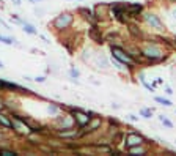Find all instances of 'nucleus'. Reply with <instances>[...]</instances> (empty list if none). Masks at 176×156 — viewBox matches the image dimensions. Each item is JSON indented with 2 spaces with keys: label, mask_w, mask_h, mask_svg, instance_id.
I'll return each instance as SVG.
<instances>
[{
  "label": "nucleus",
  "mask_w": 176,
  "mask_h": 156,
  "mask_svg": "<svg viewBox=\"0 0 176 156\" xmlns=\"http://www.w3.org/2000/svg\"><path fill=\"white\" fill-rule=\"evenodd\" d=\"M112 55L115 59H118L121 63H126V65H129V66H134L135 62L131 59V55L128 54V52H124L121 47H116V46H112Z\"/></svg>",
  "instance_id": "1"
},
{
  "label": "nucleus",
  "mask_w": 176,
  "mask_h": 156,
  "mask_svg": "<svg viewBox=\"0 0 176 156\" xmlns=\"http://www.w3.org/2000/svg\"><path fill=\"white\" fill-rule=\"evenodd\" d=\"M143 54H145L148 59H151V60H162V59H164L162 50H160L156 44H149V46H146V49L143 50Z\"/></svg>",
  "instance_id": "2"
},
{
  "label": "nucleus",
  "mask_w": 176,
  "mask_h": 156,
  "mask_svg": "<svg viewBox=\"0 0 176 156\" xmlns=\"http://www.w3.org/2000/svg\"><path fill=\"white\" fill-rule=\"evenodd\" d=\"M143 142H145V139L138 133H131V134H128V137H126V147L128 148L135 147V145H142Z\"/></svg>",
  "instance_id": "3"
},
{
  "label": "nucleus",
  "mask_w": 176,
  "mask_h": 156,
  "mask_svg": "<svg viewBox=\"0 0 176 156\" xmlns=\"http://www.w3.org/2000/svg\"><path fill=\"white\" fill-rule=\"evenodd\" d=\"M72 22V16L71 14H68V13H65V14H60L57 19H55V27L57 29H66V27H69V24Z\"/></svg>",
  "instance_id": "4"
},
{
  "label": "nucleus",
  "mask_w": 176,
  "mask_h": 156,
  "mask_svg": "<svg viewBox=\"0 0 176 156\" xmlns=\"http://www.w3.org/2000/svg\"><path fill=\"white\" fill-rule=\"evenodd\" d=\"M145 21L151 25V27H156V29H159V30H162L164 29V24L160 22V19L156 16V14H151V13H148L146 16H145Z\"/></svg>",
  "instance_id": "5"
},
{
  "label": "nucleus",
  "mask_w": 176,
  "mask_h": 156,
  "mask_svg": "<svg viewBox=\"0 0 176 156\" xmlns=\"http://www.w3.org/2000/svg\"><path fill=\"white\" fill-rule=\"evenodd\" d=\"M75 120H77V123H79L80 126H85V125H88V123H90L91 117H88V114H87V112H83V111L75 109Z\"/></svg>",
  "instance_id": "6"
},
{
  "label": "nucleus",
  "mask_w": 176,
  "mask_h": 156,
  "mask_svg": "<svg viewBox=\"0 0 176 156\" xmlns=\"http://www.w3.org/2000/svg\"><path fill=\"white\" fill-rule=\"evenodd\" d=\"M13 128H17V131H20V133H24V134L30 131V128H29L27 125H24V123L20 121V118H17V120L13 123Z\"/></svg>",
  "instance_id": "7"
},
{
  "label": "nucleus",
  "mask_w": 176,
  "mask_h": 156,
  "mask_svg": "<svg viewBox=\"0 0 176 156\" xmlns=\"http://www.w3.org/2000/svg\"><path fill=\"white\" fill-rule=\"evenodd\" d=\"M131 154H145L146 153V148H143L142 145H135V147H131L128 148Z\"/></svg>",
  "instance_id": "8"
},
{
  "label": "nucleus",
  "mask_w": 176,
  "mask_h": 156,
  "mask_svg": "<svg viewBox=\"0 0 176 156\" xmlns=\"http://www.w3.org/2000/svg\"><path fill=\"white\" fill-rule=\"evenodd\" d=\"M126 10H128V13H129V14H135V13H140V11H142V5L134 3V5H129Z\"/></svg>",
  "instance_id": "9"
},
{
  "label": "nucleus",
  "mask_w": 176,
  "mask_h": 156,
  "mask_svg": "<svg viewBox=\"0 0 176 156\" xmlns=\"http://www.w3.org/2000/svg\"><path fill=\"white\" fill-rule=\"evenodd\" d=\"M24 30L27 32V33H30V35H36V33H38L36 29L33 27L32 24H29V22H24Z\"/></svg>",
  "instance_id": "10"
},
{
  "label": "nucleus",
  "mask_w": 176,
  "mask_h": 156,
  "mask_svg": "<svg viewBox=\"0 0 176 156\" xmlns=\"http://www.w3.org/2000/svg\"><path fill=\"white\" fill-rule=\"evenodd\" d=\"M0 125H3V126H7V128H11V126H13V123H11L5 115H2V114H0Z\"/></svg>",
  "instance_id": "11"
},
{
  "label": "nucleus",
  "mask_w": 176,
  "mask_h": 156,
  "mask_svg": "<svg viewBox=\"0 0 176 156\" xmlns=\"http://www.w3.org/2000/svg\"><path fill=\"white\" fill-rule=\"evenodd\" d=\"M156 101H157V102H160L162 106H167V107H170V106H171V101H168V99H165V98H160V96H156Z\"/></svg>",
  "instance_id": "12"
},
{
  "label": "nucleus",
  "mask_w": 176,
  "mask_h": 156,
  "mask_svg": "<svg viewBox=\"0 0 176 156\" xmlns=\"http://www.w3.org/2000/svg\"><path fill=\"white\" fill-rule=\"evenodd\" d=\"M159 120H160V123H162V125H165V126H168V128H173V123H171L167 117L160 115V117H159Z\"/></svg>",
  "instance_id": "13"
},
{
  "label": "nucleus",
  "mask_w": 176,
  "mask_h": 156,
  "mask_svg": "<svg viewBox=\"0 0 176 156\" xmlns=\"http://www.w3.org/2000/svg\"><path fill=\"white\" fill-rule=\"evenodd\" d=\"M90 36L96 41V43H102V36H97V33H96V30H91L90 32Z\"/></svg>",
  "instance_id": "14"
},
{
  "label": "nucleus",
  "mask_w": 176,
  "mask_h": 156,
  "mask_svg": "<svg viewBox=\"0 0 176 156\" xmlns=\"http://www.w3.org/2000/svg\"><path fill=\"white\" fill-rule=\"evenodd\" d=\"M0 41L5 43V44H13V38H8V36H3V35H0Z\"/></svg>",
  "instance_id": "15"
},
{
  "label": "nucleus",
  "mask_w": 176,
  "mask_h": 156,
  "mask_svg": "<svg viewBox=\"0 0 176 156\" xmlns=\"http://www.w3.org/2000/svg\"><path fill=\"white\" fill-rule=\"evenodd\" d=\"M140 114H142L145 118H151V111H148V109H142Z\"/></svg>",
  "instance_id": "16"
},
{
  "label": "nucleus",
  "mask_w": 176,
  "mask_h": 156,
  "mask_svg": "<svg viewBox=\"0 0 176 156\" xmlns=\"http://www.w3.org/2000/svg\"><path fill=\"white\" fill-rule=\"evenodd\" d=\"M0 154H3V156H14L16 153L14 151H10V150H0Z\"/></svg>",
  "instance_id": "17"
},
{
  "label": "nucleus",
  "mask_w": 176,
  "mask_h": 156,
  "mask_svg": "<svg viewBox=\"0 0 176 156\" xmlns=\"http://www.w3.org/2000/svg\"><path fill=\"white\" fill-rule=\"evenodd\" d=\"M99 125H101V120H99V118H96V120H94V121H93V123H91V125L88 126V128H91V129H94V128H97Z\"/></svg>",
  "instance_id": "18"
},
{
  "label": "nucleus",
  "mask_w": 176,
  "mask_h": 156,
  "mask_svg": "<svg viewBox=\"0 0 176 156\" xmlns=\"http://www.w3.org/2000/svg\"><path fill=\"white\" fill-rule=\"evenodd\" d=\"M71 76L72 77H79V71L77 69H71Z\"/></svg>",
  "instance_id": "19"
},
{
  "label": "nucleus",
  "mask_w": 176,
  "mask_h": 156,
  "mask_svg": "<svg viewBox=\"0 0 176 156\" xmlns=\"http://www.w3.org/2000/svg\"><path fill=\"white\" fill-rule=\"evenodd\" d=\"M129 120H132V121H137V120H138V117H135V115H132V114H131V115H129Z\"/></svg>",
  "instance_id": "20"
},
{
  "label": "nucleus",
  "mask_w": 176,
  "mask_h": 156,
  "mask_svg": "<svg viewBox=\"0 0 176 156\" xmlns=\"http://www.w3.org/2000/svg\"><path fill=\"white\" fill-rule=\"evenodd\" d=\"M49 112H52V114H55V112H57V109H55L54 106H50V107H49Z\"/></svg>",
  "instance_id": "21"
},
{
  "label": "nucleus",
  "mask_w": 176,
  "mask_h": 156,
  "mask_svg": "<svg viewBox=\"0 0 176 156\" xmlns=\"http://www.w3.org/2000/svg\"><path fill=\"white\" fill-rule=\"evenodd\" d=\"M35 81H36V82H44V77H36Z\"/></svg>",
  "instance_id": "22"
},
{
  "label": "nucleus",
  "mask_w": 176,
  "mask_h": 156,
  "mask_svg": "<svg viewBox=\"0 0 176 156\" xmlns=\"http://www.w3.org/2000/svg\"><path fill=\"white\" fill-rule=\"evenodd\" d=\"M171 14H173V17L176 19V10H173V13H171Z\"/></svg>",
  "instance_id": "23"
},
{
  "label": "nucleus",
  "mask_w": 176,
  "mask_h": 156,
  "mask_svg": "<svg viewBox=\"0 0 176 156\" xmlns=\"http://www.w3.org/2000/svg\"><path fill=\"white\" fill-rule=\"evenodd\" d=\"M30 2H32V3H36V2H39V0H30Z\"/></svg>",
  "instance_id": "24"
},
{
  "label": "nucleus",
  "mask_w": 176,
  "mask_h": 156,
  "mask_svg": "<svg viewBox=\"0 0 176 156\" xmlns=\"http://www.w3.org/2000/svg\"><path fill=\"white\" fill-rule=\"evenodd\" d=\"M2 68H5V66H3V63H2V62H0V69H2Z\"/></svg>",
  "instance_id": "25"
},
{
  "label": "nucleus",
  "mask_w": 176,
  "mask_h": 156,
  "mask_svg": "<svg viewBox=\"0 0 176 156\" xmlns=\"http://www.w3.org/2000/svg\"><path fill=\"white\" fill-rule=\"evenodd\" d=\"M0 102H2V101H0ZM0 109H2V104H0Z\"/></svg>",
  "instance_id": "26"
}]
</instances>
